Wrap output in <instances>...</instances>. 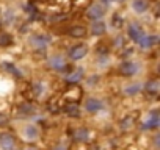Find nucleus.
Wrapping results in <instances>:
<instances>
[{
  "label": "nucleus",
  "mask_w": 160,
  "mask_h": 150,
  "mask_svg": "<svg viewBox=\"0 0 160 150\" xmlns=\"http://www.w3.org/2000/svg\"><path fill=\"white\" fill-rule=\"evenodd\" d=\"M0 147L2 150H14V138L10 133H2L0 134Z\"/></svg>",
  "instance_id": "nucleus-1"
},
{
  "label": "nucleus",
  "mask_w": 160,
  "mask_h": 150,
  "mask_svg": "<svg viewBox=\"0 0 160 150\" xmlns=\"http://www.w3.org/2000/svg\"><path fill=\"white\" fill-rule=\"evenodd\" d=\"M87 52H88V49H87V45H75V47H72L71 49V52H69V55H71V58L72 59H80V58H83L85 55H87Z\"/></svg>",
  "instance_id": "nucleus-2"
},
{
  "label": "nucleus",
  "mask_w": 160,
  "mask_h": 150,
  "mask_svg": "<svg viewBox=\"0 0 160 150\" xmlns=\"http://www.w3.org/2000/svg\"><path fill=\"white\" fill-rule=\"evenodd\" d=\"M137 70H138L137 64H135V63H130V61L122 63V66H121V72H122V75H127V77H130V75H135Z\"/></svg>",
  "instance_id": "nucleus-3"
},
{
  "label": "nucleus",
  "mask_w": 160,
  "mask_h": 150,
  "mask_svg": "<svg viewBox=\"0 0 160 150\" xmlns=\"http://www.w3.org/2000/svg\"><path fill=\"white\" fill-rule=\"evenodd\" d=\"M101 108H102V102L98 100V99H90V100H87V103H85V110L90 111V113H96V111H99Z\"/></svg>",
  "instance_id": "nucleus-4"
},
{
  "label": "nucleus",
  "mask_w": 160,
  "mask_h": 150,
  "mask_svg": "<svg viewBox=\"0 0 160 150\" xmlns=\"http://www.w3.org/2000/svg\"><path fill=\"white\" fill-rule=\"evenodd\" d=\"M88 16H90L91 19H101V17L104 16L102 7H101V5H93V7L88 10Z\"/></svg>",
  "instance_id": "nucleus-5"
},
{
  "label": "nucleus",
  "mask_w": 160,
  "mask_h": 150,
  "mask_svg": "<svg viewBox=\"0 0 160 150\" xmlns=\"http://www.w3.org/2000/svg\"><path fill=\"white\" fill-rule=\"evenodd\" d=\"M129 36H130L133 41H137V42H138V41H140V38L143 36V31H141V28H140L138 25H135V24H133V25H130V27H129Z\"/></svg>",
  "instance_id": "nucleus-6"
},
{
  "label": "nucleus",
  "mask_w": 160,
  "mask_h": 150,
  "mask_svg": "<svg viewBox=\"0 0 160 150\" xmlns=\"http://www.w3.org/2000/svg\"><path fill=\"white\" fill-rule=\"evenodd\" d=\"M155 41H157V36H141L140 38V45L143 47V49H148V47H151V45H154L155 44Z\"/></svg>",
  "instance_id": "nucleus-7"
},
{
  "label": "nucleus",
  "mask_w": 160,
  "mask_h": 150,
  "mask_svg": "<svg viewBox=\"0 0 160 150\" xmlns=\"http://www.w3.org/2000/svg\"><path fill=\"white\" fill-rule=\"evenodd\" d=\"M38 128L35 127V125H27L25 128H24V134H25V138L27 139H36L38 138Z\"/></svg>",
  "instance_id": "nucleus-8"
},
{
  "label": "nucleus",
  "mask_w": 160,
  "mask_h": 150,
  "mask_svg": "<svg viewBox=\"0 0 160 150\" xmlns=\"http://www.w3.org/2000/svg\"><path fill=\"white\" fill-rule=\"evenodd\" d=\"M157 125H158V116H157V113L154 111V113L149 116V119L144 122L143 128H155Z\"/></svg>",
  "instance_id": "nucleus-9"
},
{
  "label": "nucleus",
  "mask_w": 160,
  "mask_h": 150,
  "mask_svg": "<svg viewBox=\"0 0 160 150\" xmlns=\"http://www.w3.org/2000/svg\"><path fill=\"white\" fill-rule=\"evenodd\" d=\"M132 8H133L137 13H144V11L148 10V2H146V0H133Z\"/></svg>",
  "instance_id": "nucleus-10"
},
{
  "label": "nucleus",
  "mask_w": 160,
  "mask_h": 150,
  "mask_svg": "<svg viewBox=\"0 0 160 150\" xmlns=\"http://www.w3.org/2000/svg\"><path fill=\"white\" fill-rule=\"evenodd\" d=\"M50 66L55 69H63L64 67V59L61 56H52L50 58Z\"/></svg>",
  "instance_id": "nucleus-11"
},
{
  "label": "nucleus",
  "mask_w": 160,
  "mask_h": 150,
  "mask_svg": "<svg viewBox=\"0 0 160 150\" xmlns=\"http://www.w3.org/2000/svg\"><path fill=\"white\" fill-rule=\"evenodd\" d=\"M74 138H75L77 141H87V139H88V130H85V128L75 130V133H74Z\"/></svg>",
  "instance_id": "nucleus-12"
},
{
  "label": "nucleus",
  "mask_w": 160,
  "mask_h": 150,
  "mask_svg": "<svg viewBox=\"0 0 160 150\" xmlns=\"http://www.w3.org/2000/svg\"><path fill=\"white\" fill-rule=\"evenodd\" d=\"M91 31H93L94 35H102V33L105 31V24H104V22H94Z\"/></svg>",
  "instance_id": "nucleus-13"
},
{
  "label": "nucleus",
  "mask_w": 160,
  "mask_h": 150,
  "mask_svg": "<svg viewBox=\"0 0 160 150\" xmlns=\"http://www.w3.org/2000/svg\"><path fill=\"white\" fill-rule=\"evenodd\" d=\"M11 41H13V39H11L10 35H5V33L0 35V45H10Z\"/></svg>",
  "instance_id": "nucleus-14"
},
{
  "label": "nucleus",
  "mask_w": 160,
  "mask_h": 150,
  "mask_svg": "<svg viewBox=\"0 0 160 150\" xmlns=\"http://www.w3.org/2000/svg\"><path fill=\"white\" fill-rule=\"evenodd\" d=\"M66 113H68L69 116H78V108H77L75 105H68V106H66Z\"/></svg>",
  "instance_id": "nucleus-15"
},
{
  "label": "nucleus",
  "mask_w": 160,
  "mask_h": 150,
  "mask_svg": "<svg viewBox=\"0 0 160 150\" xmlns=\"http://www.w3.org/2000/svg\"><path fill=\"white\" fill-rule=\"evenodd\" d=\"M80 78H82V70H77V72H74V73H71V77H68V80L69 82H78Z\"/></svg>",
  "instance_id": "nucleus-16"
},
{
  "label": "nucleus",
  "mask_w": 160,
  "mask_h": 150,
  "mask_svg": "<svg viewBox=\"0 0 160 150\" xmlns=\"http://www.w3.org/2000/svg\"><path fill=\"white\" fill-rule=\"evenodd\" d=\"M138 91H140V85H130V86H127V88L124 89L126 94H135V92H138Z\"/></svg>",
  "instance_id": "nucleus-17"
},
{
  "label": "nucleus",
  "mask_w": 160,
  "mask_h": 150,
  "mask_svg": "<svg viewBox=\"0 0 160 150\" xmlns=\"http://www.w3.org/2000/svg\"><path fill=\"white\" fill-rule=\"evenodd\" d=\"M83 33H85V30L80 28V27H78V28H74V30L71 31V35H74V36H82Z\"/></svg>",
  "instance_id": "nucleus-18"
},
{
  "label": "nucleus",
  "mask_w": 160,
  "mask_h": 150,
  "mask_svg": "<svg viewBox=\"0 0 160 150\" xmlns=\"http://www.w3.org/2000/svg\"><path fill=\"white\" fill-rule=\"evenodd\" d=\"M157 86H158L157 82H151V83H148V89H149L151 92H155V91H157Z\"/></svg>",
  "instance_id": "nucleus-19"
},
{
  "label": "nucleus",
  "mask_w": 160,
  "mask_h": 150,
  "mask_svg": "<svg viewBox=\"0 0 160 150\" xmlns=\"http://www.w3.org/2000/svg\"><path fill=\"white\" fill-rule=\"evenodd\" d=\"M7 122V116H3L2 113H0V125H3Z\"/></svg>",
  "instance_id": "nucleus-20"
},
{
  "label": "nucleus",
  "mask_w": 160,
  "mask_h": 150,
  "mask_svg": "<svg viewBox=\"0 0 160 150\" xmlns=\"http://www.w3.org/2000/svg\"><path fill=\"white\" fill-rule=\"evenodd\" d=\"M53 150H64V147H55Z\"/></svg>",
  "instance_id": "nucleus-21"
},
{
  "label": "nucleus",
  "mask_w": 160,
  "mask_h": 150,
  "mask_svg": "<svg viewBox=\"0 0 160 150\" xmlns=\"http://www.w3.org/2000/svg\"><path fill=\"white\" fill-rule=\"evenodd\" d=\"M110 2H122V0H110Z\"/></svg>",
  "instance_id": "nucleus-22"
}]
</instances>
